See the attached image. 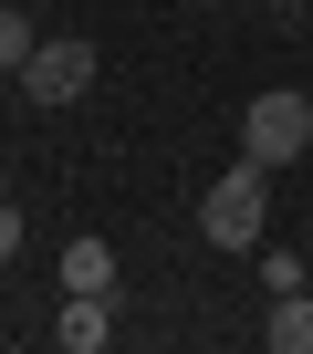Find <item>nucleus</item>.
<instances>
[{
  "label": "nucleus",
  "instance_id": "f257e3e1",
  "mask_svg": "<svg viewBox=\"0 0 313 354\" xmlns=\"http://www.w3.org/2000/svg\"><path fill=\"white\" fill-rule=\"evenodd\" d=\"M261 230H271V167L261 156H230V177H209V198H199V240L261 250Z\"/></svg>",
  "mask_w": 313,
  "mask_h": 354
},
{
  "label": "nucleus",
  "instance_id": "0eeeda50",
  "mask_svg": "<svg viewBox=\"0 0 313 354\" xmlns=\"http://www.w3.org/2000/svg\"><path fill=\"white\" fill-rule=\"evenodd\" d=\"M32 42H42V32L11 11V0H0V73H21V63H32Z\"/></svg>",
  "mask_w": 313,
  "mask_h": 354
},
{
  "label": "nucleus",
  "instance_id": "f03ea898",
  "mask_svg": "<svg viewBox=\"0 0 313 354\" xmlns=\"http://www.w3.org/2000/svg\"><path fill=\"white\" fill-rule=\"evenodd\" d=\"M240 156H261V167H292V156H313V94H292V84L251 94V115H240Z\"/></svg>",
  "mask_w": 313,
  "mask_h": 354
},
{
  "label": "nucleus",
  "instance_id": "423d86ee",
  "mask_svg": "<svg viewBox=\"0 0 313 354\" xmlns=\"http://www.w3.org/2000/svg\"><path fill=\"white\" fill-rule=\"evenodd\" d=\"M63 292H115V250L105 240H63Z\"/></svg>",
  "mask_w": 313,
  "mask_h": 354
},
{
  "label": "nucleus",
  "instance_id": "39448f33",
  "mask_svg": "<svg viewBox=\"0 0 313 354\" xmlns=\"http://www.w3.org/2000/svg\"><path fill=\"white\" fill-rule=\"evenodd\" d=\"M261 344H271V354H313V292H271Z\"/></svg>",
  "mask_w": 313,
  "mask_h": 354
},
{
  "label": "nucleus",
  "instance_id": "20e7f679",
  "mask_svg": "<svg viewBox=\"0 0 313 354\" xmlns=\"http://www.w3.org/2000/svg\"><path fill=\"white\" fill-rule=\"evenodd\" d=\"M115 333V292H63V323H53V344L63 354H94Z\"/></svg>",
  "mask_w": 313,
  "mask_h": 354
},
{
  "label": "nucleus",
  "instance_id": "7ed1b4c3",
  "mask_svg": "<svg viewBox=\"0 0 313 354\" xmlns=\"http://www.w3.org/2000/svg\"><path fill=\"white\" fill-rule=\"evenodd\" d=\"M94 73H105V63H94V42H84V32H63V42H32L21 94H32V104H84V94H94Z\"/></svg>",
  "mask_w": 313,
  "mask_h": 354
},
{
  "label": "nucleus",
  "instance_id": "6e6552de",
  "mask_svg": "<svg viewBox=\"0 0 313 354\" xmlns=\"http://www.w3.org/2000/svg\"><path fill=\"white\" fill-rule=\"evenodd\" d=\"M261 292H303V261L292 250H261Z\"/></svg>",
  "mask_w": 313,
  "mask_h": 354
},
{
  "label": "nucleus",
  "instance_id": "9d476101",
  "mask_svg": "<svg viewBox=\"0 0 313 354\" xmlns=\"http://www.w3.org/2000/svg\"><path fill=\"white\" fill-rule=\"evenodd\" d=\"M261 11H292V0H261Z\"/></svg>",
  "mask_w": 313,
  "mask_h": 354
},
{
  "label": "nucleus",
  "instance_id": "1a4fd4ad",
  "mask_svg": "<svg viewBox=\"0 0 313 354\" xmlns=\"http://www.w3.org/2000/svg\"><path fill=\"white\" fill-rule=\"evenodd\" d=\"M0 261H21V209L0 198Z\"/></svg>",
  "mask_w": 313,
  "mask_h": 354
}]
</instances>
